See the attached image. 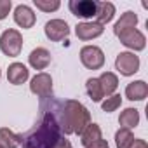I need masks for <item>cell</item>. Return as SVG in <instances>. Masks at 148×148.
<instances>
[{
	"label": "cell",
	"mask_w": 148,
	"mask_h": 148,
	"mask_svg": "<svg viewBox=\"0 0 148 148\" xmlns=\"http://www.w3.org/2000/svg\"><path fill=\"white\" fill-rule=\"evenodd\" d=\"M61 138V129L56 112H45L40 124L23 138L25 148H54Z\"/></svg>",
	"instance_id": "6da1fadb"
},
{
	"label": "cell",
	"mask_w": 148,
	"mask_h": 148,
	"mask_svg": "<svg viewBox=\"0 0 148 148\" xmlns=\"http://www.w3.org/2000/svg\"><path fill=\"white\" fill-rule=\"evenodd\" d=\"M58 122L59 129L64 134H80L91 124V113L82 103L75 99H68L63 103Z\"/></svg>",
	"instance_id": "7a4b0ae2"
},
{
	"label": "cell",
	"mask_w": 148,
	"mask_h": 148,
	"mask_svg": "<svg viewBox=\"0 0 148 148\" xmlns=\"http://www.w3.org/2000/svg\"><path fill=\"white\" fill-rule=\"evenodd\" d=\"M0 49H2V52L9 58H16L19 56L21 49H23V37L18 30H5L2 33V37H0Z\"/></svg>",
	"instance_id": "3957f363"
},
{
	"label": "cell",
	"mask_w": 148,
	"mask_h": 148,
	"mask_svg": "<svg viewBox=\"0 0 148 148\" xmlns=\"http://www.w3.org/2000/svg\"><path fill=\"white\" fill-rule=\"evenodd\" d=\"M80 61L89 70H99L105 64V54L96 45H86L80 51Z\"/></svg>",
	"instance_id": "277c9868"
},
{
	"label": "cell",
	"mask_w": 148,
	"mask_h": 148,
	"mask_svg": "<svg viewBox=\"0 0 148 148\" xmlns=\"http://www.w3.org/2000/svg\"><path fill=\"white\" fill-rule=\"evenodd\" d=\"M115 68L120 71V75L129 77L139 70V58L134 52H120L115 59Z\"/></svg>",
	"instance_id": "5b68a950"
},
{
	"label": "cell",
	"mask_w": 148,
	"mask_h": 148,
	"mask_svg": "<svg viewBox=\"0 0 148 148\" xmlns=\"http://www.w3.org/2000/svg\"><path fill=\"white\" fill-rule=\"evenodd\" d=\"M68 7L71 14L77 18L82 19L96 18V0H70Z\"/></svg>",
	"instance_id": "8992f818"
},
{
	"label": "cell",
	"mask_w": 148,
	"mask_h": 148,
	"mask_svg": "<svg viewBox=\"0 0 148 148\" xmlns=\"http://www.w3.org/2000/svg\"><path fill=\"white\" fill-rule=\"evenodd\" d=\"M117 37L120 38V42H122L125 47H129V49H132V51H143L145 45H146V38H145V35H143L139 30H136V28L125 30V32L119 33Z\"/></svg>",
	"instance_id": "52a82bcc"
},
{
	"label": "cell",
	"mask_w": 148,
	"mask_h": 148,
	"mask_svg": "<svg viewBox=\"0 0 148 148\" xmlns=\"http://www.w3.org/2000/svg\"><path fill=\"white\" fill-rule=\"evenodd\" d=\"M45 35L49 40L52 42H59L63 38H66L70 35V28H68V23L63 21V19H51L45 23Z\"/></svg>",
	"instance_id": "ba28073f"
},
{
	"label": "cell",
	"mask_w": 148,
	"mask_h": 148,
	"mask_svg": "<svg viewBox=\"0 0 148 148\" xmlns=\"http://www.w3.org/2000/svg\"><path fill=\"white\" fill-rule=\"evenodd\" d=\"M30 91L40 98H49L52 94V79L47 73H38L32 79L30 84Z\"/></svg>",
	"instance_id": "9c48e42d"
},
{
	"label": "cell",
	"mask_w": 148,
	"mask_h": 148,
	"mask_svg": "<svg viewBox=\"0 0 148 148\" xmlns=\"http://www.w3.org/2000/svg\"><path fill=\"white\" fill-rule=\"evenodd\" d=\"M105 32V26L96 23V21H91V23H79L75 26V33L80 40H92L96 37H99L101 33Z\"/></svg>",
	"instance_id": "30bf717a"
},
{
	"label": "cell",
	"mask_w": 148,
	"mask_h": 148,
	"mask_svg": "<svg viewBox=\"0 0 148 148\" xmlns=\"http://www.w3.org/2000/svg\"><path fill=\"white\" fill-rule=\"evenodd\" d=\"M28 77H30V71L23 63H12L7 70V80L14 86L25 84L28 80Z\"/></svg>",
	"instance_id": "8fae6325"
},
{
	"label": "cell",
	"mask_w": 148,
	"mask_h": 148,
	"mask_svg": "<svg viewBox=\"0 0 148 148\" xmlns=\"http://www.w3.org/2000/svg\"><path fill=\"white\" fill-rule=\"evenodd\" d=\"M28 59H30V64L35 70H45L49 66V63H51V52L47 49H44V47H37V49H33L30 52Z\"/></svg>",
	"instance_id": "7c38bea8"
},
{
	"label": "cell",
	"mask_w": 148,
	"mask_h": 148,
	"mask_svg": "<svg viewBox=\"0 0 148 148\" xmlns=\"http://www.w3.org/2000/svg\"><path fill=\"white\" fill-rule=\"evenodd\" d=\"M14 21L21 28H32L35 25V14L28 5H18L14 11Z\"/></svg>",
	"instance_id": "4fadbf2b"
},
{
	"label": "cell",
	"mask_w": 148,
	"mask_h": 148,
	"mask_svg": "<svg viewBox=\"0 0 148 148\" xmlns=\"http://www.w3.org/2000/svg\"><path fill=\"white\" fill-rule=\"evenodd\" d=\"M125 96H127V99H131V101H143V99L148 96V86H146L143 80L131 82V84L125 87Z\"/></svg>",
	"instance_id": "5bb4252c"
},
{
	"label": "cell",
	"mask_w": 148,
	"mask_h": 148,
	"mask_svg": "<svg viewBox=\"0 0 148 148\" xmlns=\"http://www.w3.org/2000/svg\"><path fill=\"white\" fill-rule=\"evenodd\" d=\"M115 16V5L110 4V2H96V23L99 25H106L113 19Z\"/></svg>",
	"instance_id": "9a60e30c"
},
{
	"label": "cell",
	"mask_w": 148,
	"mask_h": 148,
	"mask_svg": "<svg viewBox=\"0 0 148 148\" xmlns=\"http://www.w3.org/2000/svg\"><path fill=\"white\" fill-rule=\"evenodd\" d=\"M99 139H103V138H101V129H99L98 124H89V125L80 132V143H82L86 148L91 146V145H94V143L99 141Z\"/></svg>",
	"instance_id": "2e32d148"
},
{
	"label": "cell",
	"mask_w": 148,
	"mask_h": 148,
	"mask_svg": "<svg viewBox=\"0 0 148 148\" xmlns=\"http://www.w3.org/2000/svg\"><path fill=\"white\" fill-rule=\"evenodd\" d=\"M21 143H23V136L21 134H16V132H12L7 127L0 129V145H2L4 148H18Z\"/></svg>",
	"instance_id": "e0dca14e"
},
{
	"label": "cell",
	"mask_w": 148,
	"mask_h": 148,
	"mask_svg": "<svg viewBox=\"0 0 148 148\" xmlns=\"http://www.w3.org/2000/svg\"><path fill=\"white\" fill-rule=\"evenodd\" d=\"M98 80H99V84H101V91H103L105 96H112V94L115 92V89L119 87V79H117L115 73H112V71L101 73V77H99Z\"/></svg>",
	"instance_id": "ac0fdd59"
},
{
	"label": "cell",
	"mask_w": 148,
	"mask_h": 148,
	"mask_svg": "<svg viewBox=\"0 0 148 148\" xmlns=\"http://www.w3.org/2000/svg\"><path fill=\"white\" fill-rule=\"evenodd\" d=\"M136 25H138V16H136L132 11H127V12H124V14L120 16V19L115 23L113 32H115V35H119V33H122V32H125V30L136 28Z\"/></svg>",
	"instance_id": "d6986e66"
},
{
	"label": "cell",
	"mask_w": 148,
	"mask_h": 148,
	"mask_svg": "<svg viewBox=\"0 0 148 148\" xmlns=\"http://www.w3.org/2000/svg\"><path fill=\"white\" fill-rule=\"evenodd\" d=\"M119 124L124 129H132L139 124V112L136 108H125L120 117H119Z\"/></svg>",
	"instance_id": "ffe728a7"
},
{
	"label": "cell",
	"mask_w": 148,
	"mask_h": 148,
	"mask_svg": "<svg viewBox=\"0 0 148 148\" xmlns=\"http://www.w3.org/2000/svg\"><path fill=\"white\" fill-rule=\"evenodd\" d=\"M134 141V136L131 132V129H119L117 134H115V145L117 148H129Z\"/></svg>",
	"instance_id": "44dd1931"
},
{
	"label": "cell",
	"mask_w": 148,
	"mask_h": 148,
	"mask_svg": "<svg viewBox=\"0 0 148 148\" xmlns=\"http://www.w3.org/2000/svg\"><path fill=\"white\" fill-rule=\"evenodd\" d=\"M86 89H87V94L91 96V99L96 101V103L101 101V98L105 96L103 91H101V84H99L98 79H89L87 84H86Z\"/></svg>",
	"instance_id": "7402d4cb"
},
{
	"label": "cell",
	"mask_w": 148,
	"mask_h": 148,
	"mask_svg": "<svg viewBox=\"0 0 148 148\" xmlns=\"http://www.w3.org/2000/svg\"><path fill=\"white\" fill-rule=\"evenodd\" d=\"M120 105H122V98H120V94H112L110 98H106V99L103 101L101 108H103V112L110 113V112H115Z\"/></svg>",
	"instance_id": "603a6c76"
},
{
	"label": "cell",
	"mask_w": 148,
	"mask_h": 148,
	"mask_svg": "<svg viewBox=\"0 0 148 148\" xmlns=\"http://www.w3.org/2000/svg\"><path fill=\"white\" fill-rule=\"evenodd\" d=\"M35 7L44 12H51L59 9V2L58 0H35Z\"/></svg>",
	"instance_id": "cb8c5ba5"
},
{
	"label": "cell",
	"mask_w": 148,
	"mask_h": 148,
	"mask_svg": "<svg viewBox=\"0 0 148 148\" xmlns=\"http://www.w3.org/2000/svg\"><path fill=\"white\" fill-rule=\"evenodd\" d=\"M11 7H12L11 0H0V21L7 18V14H9Z\"/></svg>",
	"instance_id": "d4e9b609"
},
{
	"label": "cell",
	"mask_w": 148,
	"mask_h": 148,
	"mask_svg": "<svg viewBox=\"0 0 148 148\" xmlns=\"http://www.w3.org/2000/svg\"><path fill=\"white\" fill-rule=\"evenodd\" d=\"M54 148H71V143L64 138H59V141L54 145Z\"/></svg>",
	"instance_id": "484cf974"
},
{
	"label": "cell",
	"mask_w": 148,
	"mask_h": 148,
	"mask_svg": "<svg viewBox=\"0 0 148 148\" xmlns=\"http://www.w3.org/2000/svg\"><path fill=\"white\" fill-rule=\"evenodd\" d=\"M129 148H148V145H146L145 139H134L132 145H131Z\"/></svg>",
	"instance_id": "4316f807"
},
{
	"label": "cell",
	"mask_w": 148,
	"mask_h": 148,
	"mask_svg": "<svg viewBox=\"0 0 148 148\" xmlns=\"http://www.w3.org/2000/svg\"><path fill=\"white\" fill-rule=\"evenodd\" d=\"M87 148H110V146H108V143H106L105 139H99V141H96L94 145H91V146H87Z\"/></svg>",
	"instance_id": "83f0119b"
},
{
	"label": "cell",
	"mask_w": 148,
	"mask_h": 148,
	"mask_svg": "<svg viewBox=\"0 0 148 148\" xmlns=\"http://www.w3.org/2000/svg\"><path fill=\"white\" fill-rule=\"evenodd\" d=\"M0 148H4V146H2V145H0Z\"/></svg>",
	"instance_id": "f1b7e54d"
}]
</instances>
